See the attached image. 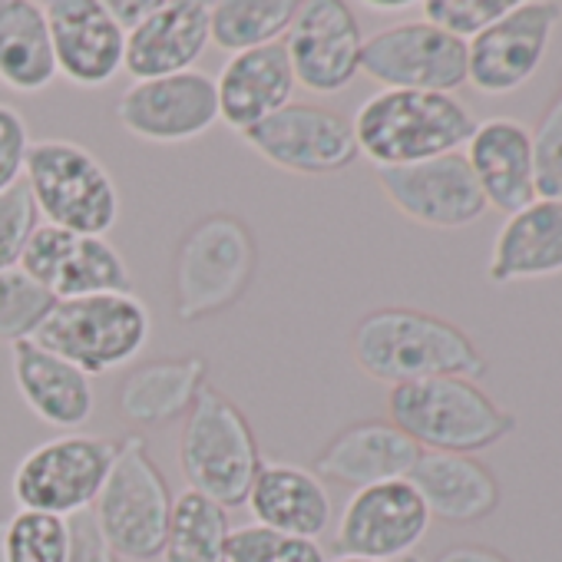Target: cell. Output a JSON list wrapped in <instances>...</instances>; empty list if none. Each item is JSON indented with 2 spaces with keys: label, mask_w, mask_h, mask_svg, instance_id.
I'll use <instances>...</instances> for the list:
<instances>
[{
  "label": "cell",
  "mask_w": 562,
  "mask_h": 562,
  "mask_svg": "<svg viewBox=\"0 0 562 562\" xmlns=\"http://www.w3.org/2000/svg\"><path fill=\"white\" fill-rule=\"evenodd\" d=\"M355 364L387 387L430 381V378H486L490 364L473 338L417 308H378L355 325Z\"/></svg>",
  "instance_id": "1"
},
{
  "label": "cell",
  "mask_w": 562,
  "mask_h": 562,
  "mask_svg": "<svg viewBox=\"0 0 562 562\" xmlns=\"http://www.w3.org/2000/svg\"><path fill=\"white\" fill-rule=\"evenodd\" d=\"M351 126L358 153L378 169H394L457 153L476 120L453 93L381 90L358 106Z\"/></svg>",
  "instance_id": "2"
},
{
  "label": "cell",
  "mask_w": 562,
  "mask_h": 562,
  "mask_svg": "<svg viewBox=\"0 0 562 562\" xmlns=\"http://www.w3.org/2000/svg\"><path fill=\"white\" fill-rule=\"evenodd\" d=\"M387 414L424 453L473 457L516 430V417L467 378H430L391 387Z\"/></svg>",
  "instance_id": "3"
},
{
  "label": "cell",
  "mask_w": 562,
  "mask_h": 562,
  "mask_svg": "<svg viewBox=\"0 0 562 562\" xmlns=\"http://www.w3.org/2000/svg\"><path fill=\"white\" fill-rule=\"evenodd\" d=\"M179 470L189 490L218 503L241 506L261 470V453L248 417L218 387H202L186 414L179 437Z\"/></svg>",
  "instance_id": "4"
},
{
  "label": "cell",
  "mask_w": 562,
  "mask_h": 562,
  "mask_svg": "<svg viewBox=\"0 0 562 562\" xmlns=\"http://www.w3.org/2000/svg\"><path fill=\"white\" fill-rule=\"evenodd\" d=\"M149 335L153 318L146 302L133 292H110L57 302L34 341L80 368L87 378H100L136 361L149 345Z\"/></svg>",
  "instance_id": "5"
},
{
  "label": "cell",
  "mask_w": 562,
  "mask_h": 562,
  "mask_svg": "<svg viewBox=\"0 0 562 562\" xmlns=\"http://www.w3.org/2000/svg\"><path fill=\"white\" fill-rule=\"evenodd\" d=\"M255 261L258 248L241 218L218 212L195 222L176 248V318L195 325L232 308L251 285Z\"/></svg>",
  "instance_id": "6"
},
{
  "label": "cell",
  "mask_w": 562,
  "mask_h": 562,
  "mask_svg": "<svg viewBox=\"0 0 562 562\" xmlns=\"http://www.w3.org/2000/svg\"><path fill=\"white\" fill-rule=\"evenodd\" d=\"M172 503L169 483L149 457L146 440L133 434L120 440L110 476L90 513L120 559L153 562L162 555Z\"/></svg>",
  "instance_id": "7"
},
{
  "label": "cell",
  "mask_w": 562,
  "mask_h": 562,
  "mask_svg": "<svg viewBox=\"0 0 562 562\" xmlns=\"http://www.w3.org/2000/svg\"><path fill=\"white\" fill-rule=\"evenodd\" d=\"M24 182L47 225L106 235L120 222V189L110 169L74 139H37L31 143Z\"/></svg>",
  "instance_id": "8"
},
{
  "label": "cell",
  "mask_w": 562,
  "mask_h": 562,
  "mask_svg": "<svg viewBox=\"0 0 562 562\" xmlns=\"http://www.w3.org/2000/svg\"><path fill=\"white\" fill-rule=\"evenodd\" d=\"M120 440L100 434H57L27 450L14 470L11 490L21 509L70 519L87 513L100 496Z\"/></svg>",
  "instance_id": "9"
},
{
  "label": "cell",
  "mask_w": 562,
  "mask_h": 562,
  "mask_svg": "<svg viewBox=\"0 0 562 562\" xmlns=\"http://www.w3.org/2000/svg\"><path fill=\"white\" fill-rule=\"evenodd\" d=\"M361 74L384 90L453 93L467 83V44L427 21H404L364 41Z\"/></svg>",
  "instance_id": "10"
},
{
  "label": "cell",
  "mask_w": 562,
  "mask_h": 562,
  "mask_svg": "<svg viewBox=\"0 0 562 562\" xmlns=\"http://www.w3.org/2000/svg\"><path fill=\"white\" fill-rule=\"evenodd\" d=\"M562 21L552 0H516V8L467 44V83L483 97H506L526 87L549 54Z\"/></svg>",
  "instance_id": "11"
},
{
  "label": "cell",
  "mask_w": 562,
  "mask_h": 562,
  "mask_svg": "<svg viewBox=\"0 0 562 562\" xmlns=\"http://www.w3.org/2000/svg\"><path fill=\"white\" fill-rule=\"evenodd\" d=\"M265 162L295 176H335L358 162V139L348 116L315 106L289 103L241 136Z\"/></svg>",
  "instance_id": "12"
},
{
  "label": "cell",
  "mask_w": 562,
  "mask_h": 562,
  "mask_svg": "<svg viewBox=\"0 0 562 562\" xmlns=\"http://www.w3.org/2000/svg\"><path fill=\"white\" fill-rule=\"evenodd\" d=\"M116 123L156 146H176L205 136L218 123L215 80L202 70H186L159 80H136L113 106Z\"/></svg>",
  "instance_id": "13"
},
{
  "label": "cell",
  "mask_w": 562,
  "mask_h": 562,
  "mask_svg": "<svg viewBox=\"0 0 562 562\" xmlns=\"http://www.w3.org/2000/svg\"><path fill=\"white\" fill-rule=\"evenodd\" d=\"M295 83L312 93H341L361 74L364 34L345 0H305L285 34Z\"/></svg>",
  "instance_id": "14"
},
{
  "label": "cell",
  "mask_w": 562,
  "mask_h": 562,
  "mask_svg": "<svg viewBox=\"0 0 562 562\" xmlns=\"http://www.w3.org/2000/svg\"><path fill=\"white\" fill-rule=\"evenodd\" d=\"M21 268L41 281L57 302L130 292L133 285L123 255L106 235H80L47 222L34 232Z\"/></svg>",
  "instance_id": "15"
},
{
  "label": "cell",
  "mask_w": 562,
  "mask_h": 562,
  "mask_svg": "<svg viewBox=\"0 0 562 562\" xmlns=\"http://www.w3.org/2000/svg\"><path fill=\"white\" fill-rule=\"evenodd\" d=\"M427 529L430 513L411 480H391L351 493L335 529V546L341 555L391 562L411 555Z\"/></svg>",
  "instance_id": "16"
},
{
  "label": "cell",
  "mask_w": 562,
  "mask_h": 562,
  "mask_svg": "<svg viewBox=\"0 0 562 562\" xmlns=\"http://www.w3.org/2000/svg\"><path fill=\"white\" fill-rule=\"evenodd\" d=\"M378 182L401 215L427 228H463L486 212V199L463 153L378 169Z\"/></svg>",
  "instance_id": "17"
},
{
  "label": "cell",
  "mask_w": 562,
  "mask_h": 562,
  "mask_svg": "<svg viewBox=\"0 0 562 562\" xmlns=\"http://www.w3.org/2000/svg\"><path fill=\"white\" fill-rule=\"evenodd\" d=\"M57 74L83 90H100L123 70L126 34L103 0H50L44 4Z\"/></svg>",
  "instance_id": "18"
},
{
  "label": "cell",
  "mask_w": 562,
  "mask_h": 562,
  "mask_svg": "<svg viewBox=\"0 0 562 562\" xmlns=\"http://www.w3.org/2000/svg\"><path fill=\"white\" fill-rule=\"evenodd\" d=\"M212 4L205 0H159V8L126 34L123 70L136 80H159L195 70L209 37Z\"/></svg>",
  "instance_id": "19"
},
{
  "label": "cell",
  "mask_w": 562,
  "mask_h": 562,
  "mask_svg": "<svg viewBox=\"0 0 562 562\" xmlns=\"http://www.w3.org/2000/svg\"><path fill=\"white\" fill-rule=\"evenodd\" d=\"M295 70L285 50V41L232 54L215 80L218 123L232 133H248L261 120L285 110L295 97Z\"/></svg>",
  "instance_id": "20"
},
{
  "label": "cell",
  "mask_w": 562,
  "mask_h": 562,
  "mask_svg": "<svg viewBox=\"0 0 562 562\" xmlns=\"http://www.w3.org/2000/svg\"><path fill=\"white\" fill-rule=\"evenodd\" d=\"M463 156L486 199V209L513 215L536 199L532 139L519 120L493 116L476 123Z\"/></svg>",
  "instance_id": "21"
},
{
  "label": "cell",
  "mask_w": 562,
  "mask_h": 562,
  "mask_svg": "<svg viewBox=\"0 0 562 562\" xmlns=\"http://www.w3.org/2000/svg\"><path fill=\"white\" fill-rule=\"evenodd\" d=\"M420 453L424 450L391 420H361L341 430L315 457V476L364 490L391 480H407Z\"/></svg>",
  "instance_id": "22"
},
{
  "label": "cell",
  "mask_w": 562,
  "mask_h": 562,
  "mask_svg": "<svg viewBox=\"0 0 562 562\" xmlns=\"http://www.w3.org/2000/svg\"><path fill=\"white\" fill-rule=\"evenodd\" d=\"M11 368L24 404L44 424L70 434L93 417L97 411L93 378H87L70 361L57 358L54 351L41 348L34 338L11 345Z\"/></svg>",
  "instance_id": "23"
},
{
  "label": "cell",
  "mask_w": 562,
  "mask_h": 562,
  "mask_svg": "<svg viewBox=\"0 0 562 562\" xmlns=\"http://www.w3.org/2000/svg\"><path fill=\"white\" fill-rule=\"evenodd\" d=\"M552 274H562V202L532 199L499 225L486 278L493 285H513Z\"/></svg>",
  "instance_id": "24"
},
{
  "label": "cell",
  "mask_w": 562,
  "mask_h": 562,
  "mask_svg": "<svg viewBox=\"0 0 562 562\" xmlns=\"http://www.w3.org/2000/svg\"><path fill=\"white\" fill-rule=\"evenodd\" d=\"M245 506L258 526L302 539H318L335 513L325 480L295 463H261Z\"/></svg>",
  "instance_id": "25"
},
{
  "label": "cell",
  "mask_w": 562,
  "mask_h": 562,
  "mask_svg": "<svg viewBox=\"0 0 562 562\" xmlns=\"http://www.w3.org/2000/svg\"><path fill=\"white\" fill-rule=\"evenodd\" d=\"M407 480L424 499L430 519L463 526L486 519L499 506V480L476 457L420 453Z\"/></svg>",
  "instance_id": "26"
},
{
  "label": "cell",
  "mask_w": 562,
  "mask_h": 562,
  "mask_svg": "<svg viewBox=\"0 0 562 562\" xmlns=\"http://www.w3.org/2000/svg\"><path fill=\"white\" fill-rule=\"evenodd\" d=\"M209 378V364L199 355L189 358H159L136 364L120 384V414L123 420L156 430L189 414L195 397L202 394Z\"/></svg>",
  "instance_id": "27"
},
{
  "label": "cell",
  "mask_w": 562,
  "mask_h": 562,
  "mask_svg": "<svg viewBox=\"0 0 562 562\" xmlns=\"http://www.w3.org/2000/svg\"><path fill=\"white\" fill-rule=\"evenodd\" d=\"M50 24L37 0H0V83L11 93H44L57 80Z\"/></svg>",
  "instance_id": "28"
},
{
  "label": "cell",
  "mask_w": 562,
  "mask_h": 562,
  "mask_svg": "<svg viewBox=\"0 0 562 562\" xmlns=\"http://www.w3.org/2000/svg\"><path fill=\"white\" fill-rule=\"evenodd\" d=\"M299 0H218L209 14V37L218 50L245 54L285 41Z\"/></svg>",
  "instance_id": "29"
},
{
  "label": "cell",
  "mask_w": 562,
  "mask_h": 562,
  "mask_svg": "<svg viewBox=\"0 0 562 562\" xmlns=\"http://www.w3.org/2000/svg\"><path fill=\"white\" fill-rule=\"evenodd\" d=\"M228 509L186 490L172 503L169 532L162 542V562H228Z\"/></svg>",
  "instance_id": "30"
},
{
  "label": "cell",
  "mask_w": 562,
  "mask_h": 562,
  "mask_svg": "<svg viewBox=\"0 0 562 562\" xmlns=\"http://www.w3.org/2000/svg\"><path fill=\"white\" fill-rule=\"evenodd\" d=\"M57 299L34 281L21 265L0 271V341H31L54 312Z\"/></svg>",
  "instance_id": "31"
},
{
  "label": "cell",
  "mask_w": 562,
  "mask_h": 562,
  "mask_svg": "<svg viewBox=\"0 0 562 562\" xmlns=\"http://www.w3.org/2000/svg\"><path fill=\"white\" fill-rule=\"evenodd\" d=\"M67 519L34 509H18L4 519L8 562H67Z\"/></svg>",
  "instance_id": "32"
},
{
  "label": "cell",
  "mask_w": 562,
  "mask_h": 562,
  "mask_svg": "<svg viewBox=\"0 0 562 562\" xmlns=\"http://www.w3.org/2000/svg\"><path fill=\"white\" fill-rule=\"evenodd\" d=\"M228 562H328L318 539L278 532L258 522L228 532Z\"/></svg>",
  "instance_id": "33"
},
{
  "label": "cell",
  "mask_w": 562,
  "mask_h": 562,
  "mask_svg": "<svg viewBox=\"0 0 562 562\" xmlns=\"http://www.w3.org/2000/svg\"><path fill=\"white\" fill-rule=\"evenodd\" d=\"M532 139V172H536V199L562 202V77L555 93L536 126Z\"/></svg>",
  "instance_id": "34"
},
{
  "label": "cell",
  "mask_w": 562,
  "mask_h": 562,
  "mask_svg": "<svg viewBox=\"0 0 562 562\" xmlns=\"http://www.w3.org/2000/svg\"><path fill=\"white\" fill-rule=\"evenodd\" d=\"M513 8H516V0H427L424 21L463 44H470L486 27H493L499 18H506Z\"/></svg>",
  "instance_id": "35"
},
{
  "label": "cell",
  "mask_w": 562,
  "mask_h": 562,
  "mask_svg": "<svg viewBox=\"0 0 562 562\" xmlns=\"http://www.w3.org/2000/svg\"><path fill=\"white\" fill-rule=\"evenodd\" d=\"M37 228L41 212L31 195V186L21 179L8 192H0V271L21 265Z\"/></svg>",
  "instance_id": "36"
},
{
  "label": "cell",
  "mask_w": 562,
  "mask_h": 562,
  "mask_svg": "<svg viewBox=\"0 0 562 562\" xmlns=\"http://www.w3.org/2000/svg\"><path fill=\"white\" fill-rule=\"evenodd\" d=\"M31 143L34 139L24 113L11 103H0V192H8L14 182L24 179Z\"/></svg>",
  "instance_id": "37"
},
{
  "label": "cell",
  "mask_w": 562,
  "mask_h": 562,
  "mask_svg": "<svg viewBox=\"0 0 562 562\" xmlns=\"http://www.w3.org/2000/svg\"><path fill=\"white\" fill-rule=\"evenodd\" d=\"M67 562H120V555L113 552V546L106 542V536L100 532L93 513H77L67 519Z\"/></svg>",
  "instance_id": "38"
},
{
  "label": "cell",
  "mask_w": 562,
  "mask_h": 562,
  "mask_svg": "<svg viewBox=\"0 0 562 562\" xmlns=\"http://www.w3.org/2000/svg\"><path fill=\"white\" fill-rule=\"evenodd\" d=\"M106 8H110L113 21L123 27V34H130L133 27H139L159 8V0H110Z\"/></svg>",
  "instance_id": "39"
},
{
  "label": "cell",
  "mask_w": 562,
  "mask_h": 562,
  "mask_svg": "<svg viewBox=\"0 0 562 562\" xmlns=\"http://www.w3.org/2000/svg\"><path fill=\"white\" fill-rule=\"evenodd\" d=\"M437 562H509L503 552L490 549V546H476V542H467V546H453L447 549Z\"/></svg>",
  "instance_id": "40"
},
{
  "label": "cell",
  "mask_w": 562,
  "mask_h": 562,
  "mask_svg": "<svg viewBox=\"0 0 562 562\" xmlns=\"http://www.w3.org/2000/svg\"><path fill=\"white\" fill-rule=\"evenodd\" d=\"M368 8L378 11V14H404V11H411L414 4H411V0H394V4H381V0H371Z\"/></svg>",
  "instance_id": "41"
},
{
  "label": "cell",
  "mask_w": 562,
  "mask_h": 562,
  "mask_svg": "<svg viewBox=\"0 0 562 562\" xmlns=\"http://www.w3.org/2000/svg\"><path fill=\"white\" fill-rule=\"evenodd\" d=\"M328 562H378V559H361V555H338V559H328Z\"/></svg>",
  "instance_id": "42"
},
{
  "label": "cell",
  "mask_w": 562,
  "mask_h": 562,
  "mask_svg": "<svg viewBox=\"0 0 562 562\" xmlns=\"http://www.w3.org/2000/svg\"><path fill=\"white\" fill-rule=\"evenodd\" d=\"M0 562H8V555H4V519H0Z\"/></svg>",
  "instance_id": "43"
},
{
  "label": "cell",
  "mask_w": 562,
  "mask_h": 562,
  "mask_svg": "<svg viewBox=\"0 0 562 562\" xmlns=\"http://www.w3.org/2000/svg\"><path fill=\"white\" fill-rule=\"evenodd\" d=\"M401 562H424V559H420V555H404Z\"/></svg>",
  "instance_id": "44"
}]
</instances>
